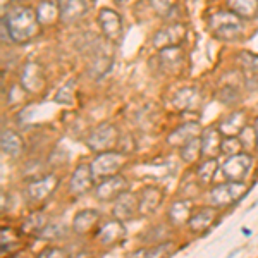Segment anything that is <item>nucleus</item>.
Returning a JSON list of instances; mask_svg holds the SVG:
<instances>
[{"label": "nucleus", "mask_w": 258, "mask_h": 258, "mask_svg": "<svg viewBox=\"0 0 258 258\" xmlns=\"http://www.w3.org/2000/svg\"><path fill=\"white\" fill-rule=\"evenodd\" d=\"M36 14H38L40 23H53V21L60 18L59 4L52 2V0H43L38 6V9H36Z\"/></svg>", "instance_id": "obj_25"}, {"label": "nucleus", "mask_w": 258, "mask_h": 258, "mask_svg": "<svg viewBox=\"0 0 258 258\" xmlns=\"http://www.w3.org/2000/svg\"><path fill=\"white\" fill-rule=\"evenodd\" d=\"M227 7L241 19L258 18V0H227Z\"/></svg>", "instance_id": "obj_20"}, {"label": "nucleus", "mask_w": 258, "mask_h": 258, "mask_svg": "<svg viewBox=\"0 0 258 258\" xmlns=\"http://www.w3.org/2000/svg\"><path fill=\"white\" fill-rule=\"evenodd\" d=\"M255 133H256V143H258V119H256V122H255Z\"/></svg>", "instance_id": "obj_34"}, {"label": "nucleus", "mask_w": 258, "mask_h": 258, "mask_svg": "<svg viewBox=\"0 0 258 258\" xmlns=\"http://www.w3.org/2000/svg\"><path fill=\"white\" fill-rule=\"evenodd\" d=\"M55 186H57V179L53 176L43 177V179H40V181L30 184V188H28V195H30V198L33 200V202H41V200H45L48 195L53 193Z\"/></svg>", "instance_id": "obj_15"}, {"label": "nucleus", "mask_w": 258, "mask_h": 258, "mask_svg": "<svg viewBox=\"0 0 258 258\" xmlns=\"http://www.w3.org/2000/svg\"><path fill=\"white\" fill-rule=\"evenodd\" d=\"M114 202H115L114 215H115V219H119V220L131 219L136 212H140V202L136 200L135 195L122 193L119 198H115Z\"/></svg>", "instance_id": "obj_12"}, {"label": "nucleus", "mask_w": 258, "mask_h": 258, "mask_svg": "<svg viewBox=\"0 0 258 258\" xmlns=\"http://www.w3.org/2000/svg\"><path fill=\"white\" fill-rule=\"evenodd\" d=\"M200 155H203L202 153V140L200 138H193L191 141H188V143L181 147V157L184 162L198 160Z\"/></svg>", "instance_id": "obj_27"}, {"label": "nucleus", "mask_w": 258, "mask_h": 258, "mask_svg": "<svg viewBox=\"0 0 258 258\" xmlns=\"http://www.w3.org/2000/svg\"><path fill=\"white\" fill-rule=\"evenodd\" d=\"M244 188L243 181H227V184H220L212 188L210 191V202L214 203L215 207H227L236 203L238 200L243 197Z\"/></svg>", "instance_id": "obj_3"}, {"label": "nucleus", "mask_w": 258, "mask_h": 258, "mask_svg": "<svg viewBox=\"0 0 258 258\" xmlns=\"http://www.w3.org/2000/svg\"><path fill=\"white\" fill-rule=\"evenodd\" d=\"M98 23H100V28H102L103 35L109 40H119L120 36H122V30H124L122 18H120V14H117L115 11L109 9V7L102 9L98 14Z\"/></svg>", "instance_id": "obj_9"}, {"label": "nucleus", "mask_w": 258, "mask_h": 258, "mask_svg": "<svg viewBox=\"0 0 258 258\" xmlns=\"http://www.w3.org/2000/svg\"><path fill=\"white\" fill-rule=\"evenodd\" d=\"M251 157L246 153H234L222 164V174L227 181H243L251 169Z\"/></svg>", "instance_id": "obj_4"}, {"label": "nucleus", "mask_w": 258, "mask_h": 258, "mask_svg": "<svg viewBox=\"0 0 258 258\" xmlns=\"http://www.w3.org/2000/svg\"><path fill=\"white\" fill-rule=\"evenodd\" d=\"M160 60H162V68L169 69V73H176V71L182 66V53L179 52L177 47H169L160 50Z\"/></svg>", "instance_id": "obj_24"}, {"label": "nucleus", "mask_w": 258, "mask_h": 258, "mask_svg": "<svg viewBox=\"0 0 258 258\" xmlns=\"http://www.w3.org/2000/svg\"><path fill=\"white\" fill-rule=\"evenodd\" d=\"M4 19H6L7 28H9L12 41L26 43V41L33 40L38 35V14L30 7H14Z\"/></svg>", "instance_id": "obj_1"}, {"label": "nucleus", "mask_w": 258, "mask_h": 258, "mask_svg": "<svg viewBox=\"0 0 258 258\" xmlns=\"http://www.w3.org/2000/svg\"><path fill=\"white\" fill-rule=\"evenodd\" d=\"M21 150H23V140H21L16 133L4 131L2 133V152L14 157V155H19Z\"/></svg>", "instance_id": "obj_26"}, {"label": "nucleus", "mask_w": 258, "mask_h": 258, "mask_svg": "<svg viewBox=\"0 0 258 258\" xmlns=\"http://www.w3.org/2000/svg\"><path fill=\"white\" fill-rule=\"evenodd\" d=\"M186 36V26L181 23H174L169 24V26L162 28V30L153 36V45L155 48L164 50L169 47H177L184 41Z\"/></svg>", "instance_id": "obj_6"}, {"label": "nucleus", "mask_w": 258, "mask_h": 258, "mask_svg": "<svg viewBox=\"0 0 258 258\" xmlns=\"http://www.w3.org/2000/svg\"><path fill=\"white\" fill-rule=\"evenodd\" d=\"M45 255H59V256H62L64 253L60 251V249H53V248H48V249H45L43 253H40V256H45Z\"/></svg>", "instance_id": "obj_33"}, {"label": "nucleus", "mask_w": 258, "mask_h": 258, "mask_svg": "<svg viewBox=\"0 0 258 258\" xmlns=\"http://www.w3.org/2000/svg\"><path fill=\"white\" fill-rule=\"evenodd\" d=\"M60 9V19L66 23H73V21L83 18L88 11V4L86 0H57Z\"/></svg>", "instance_id": "obj_11"}, {"label": "nucleus", "mask_w": 258, "mask_h": 258, "mask_svg": "<svg viewBox=\"0 0 258 258\" xmlns=\"http://www.w3.org/2000/svg\"><path fill=\"white\" fill-rule=\"evenodd\" d=\"M21 81H23V86L26 90L40 91L45 86L43 69H41L38 64H35V62H30V64H28L23 71V78H21Z\"/></svg>", "instance_id": "obj_13"}, {"label": "nucleus", "mask_w": 258, "mask_h": 258, "mask_svg": "<svg viewBox=\"0 0 258 258\" xmlns=\"http://www.w3.org/2000/svg\"><path fill=\"white\" fill-rule=\"evenodd\" d=\"M162 200V191L159 188H147L145 191H141L140 195V214L141 215H148L152 212L157 210V207L160 205Z\"/></svg>", "instance_id": "obj_19"}, {"label": "nucleus", "mask_w": 258, "mask_h": 258, "mask_svg": "<svg viewBox=\"0 0 258 258\" xmlns=\"http://www.w3.org/2000/svg\"><path fill=\"white\" fill-rule=\"evenodd\" d=\"M222 152V138L217 129H209L202 136V153L207 157H217Z\"/></svg>", "instance_id": "obj_18"}, {"label": "nucleus", "mask_w": 258, "mask_h": 258, "mask_svg": "<svg viewBox=\"0 0 258 258\" xmlns=\"http://www.w3.org/2000/svg\"><path fill=\"white\" fill-rule=\"evenodd\" d=\"M117 141V129L112 124H102L91 133L88 140V147L95 152H107Z\"/></svg>", "instance_id": "obj_7"}, {"label": "nucleus", "mask_w": 258, "mask_h": 258, "mask_svg": "<svg viewBox=\"0 0 258 258\" xmlns=\"http://www.w3.org/2000/svg\"><path fill=\"white\" fill-rule=\"evenodd\" d=\"M215 215H217V212L215 209H210V207H203V209H200L197 214H193L189 217V227L191 231L195 232H202V231H207L212 222L215 220Z\"/></svg>", "instance_id": "obj_17"}, {"label": "nucleus", "mask_w": 258, "mask_h": 258, "mask_svg": "<svg viewBox=\"0 0 258 258\" xmlns=\"http://www.w3.org/2000/svg\"><path fill=\"white\" fill-rule=\"evenodd\" d=\"M124 165V157L115 152H102L97 157V160L91 164V170H93L95 177H109L117 174V170Z\"/></svg>", "instance_id": "obj_5"}, {"label": "nucleus", "mask_w": 258, "mask_h": 258, "mask_svg": "<svg viewBox=\"0 0 258 258\" xmlns=\"http://www.w3.org/2000/svg\"><path fill=\"white\" fill-rule=\"evenodd\" d=\"M98 222V214L95 210H85V212H80L74 219V231L80 232V234H86L88 231H91Z\"/></svg>", "instance_id": "obj_23"}, {"label": "nucleus", "mask_w": 258, "mask_h": 258, "mask_svg": "<svg viewBox=\"0 0 258 258\" xmlns=\"http://www.w3.org/2000/svg\"><path fill=\"white\" fill-rule=\"evenodd\" d=\"M243 147V141H239L236 136H227L226 141H222V152L227 153V155H234V153H239Z\"/></svg>", "instance_id": "obj_31"}, {"label": "nucleus", "mask_w": 258, "mask_h": 258, "mask_svg": "<svg viewBox=\"0 0 258 258\" xmlns=\"http://www.w3.org/2000/svg\"><path fill=\"white\" fill-rule=\"evenodd\" d=\"M210 30L220 40H234L243 31V19L231 9L219 11L210 16Z\"/></svg>", "instance_id": "obj_2"}, {"label": "nucleus", "mask_w": 258, "mask_h": 258, "mask_svg": "<svg viewBox=\"0 0 258 258\" xmlns=\"http://www.w3.org/2000/svg\"><path fill=\"white\" fill-rule=\"evenodd\" d=\"M150 4H152L153 11L157 14L162 16V18H167V16H170V12L176 9L177 0H150Z\"/></svg>", "instance_id": "obj_30"}, {"label": "nucleus", "mask_w": 258, "mask_h": 258, "mask_svg": "<svg viewBox=\"0 0 258 258\" xmlns=\"http://www.w3.org/2000/svg\"><path fill=\"white\" fill-rule=\"evenodd\" d=\"M200 133V124L198 122H188L184 124V126L177 127L176 131L172 133V135L169 136V143L172 145V147H179L181 148L182 145H186L188 141H191L193 138H197Z\"/></svg>", "instance_id": "obj_16"}, {"label": "nucleus", "mask_w": 258, "mask_h": 258, "mask_svg": "<svg viewBox=\"0 0 258 258\" xmlns=\"http://www.w3.org/2000/svg\"><path fill=\"white\" fill-rule=\"evenodd\" d=\"M215 170H217V160H215V157H214V159L203 162V164L200 165V169H198V179L207 184V182H210L212 179H214Z\"/></svg>", "instance_id": "obj_29"}, {"label": "nucleus", "mask_w": 258, "mask_h": 258, "mask_svg": "<svg viewBox=\"0 0 258 258\" xmlns=\"http://www.w3.org/2000/svg\"><path fill=\"white\" fill-rule=\"evenodd\" d=\"M169 251H172V244H160V246H155L152 249H141L136 255H147V256H164L167 255Z\"/></svg>", "instance_id": "obj_32"}, {"label": "nucleus", "mask_w": 258, "mask_h": 258, "mask_svg": "<svg viewBox=\"0 0 258 258\" xmlns=\"http://www.w3.org/2000/svg\"><path fill=\"white\" fill-rule=\"evenodd\" d=\"M200 100H202V98H200L197 90H195V88H184V90L179 91L176 97H174L172 103H174V107L179 109V110H193V109H197V107H198Z\"/></svg>", "instance_id": "obj_21"}, {"label": "nucleus", "mask_w": 258, "mask_h": 258, "mask_svg": "<svg viewBox=\"0 0 258 258\" xmlns=\"http://www.w3.org/2000/svg\"><path fill=\"white\" fill-rule=\"evenodd\" d=\"M244 124H246V119L243 112H234L220 124V133L226 136H238L244 129Z\"/></svg>", "instance_id": "obj_22"}, {"label": "nucleus", "mask_w": 258, "mask_h": 258, "mask_svg": "<svg viewBox=\"0 0 258 258\" xmlns=\"http://www.w3.org/2000/svg\"><path fill=\"white\" fill-rule=\"evenodd\" d=\"M124 234H126V232H124V227L117 219V220H110V222L103 224L102 229H100V232H98V238L103 244L110 246V244L120 243L124 238Z\"/></svg>", "instance_id": "obj_14"}, {"label": "nucleus", "mask_w": 258, "mask_h": 258, "mask_svg": "<svg viewBox=\"0 0 258 258\" xmlns=\"http://www.w3.org/2000/svg\"><path fill=\"white\" fill-rule=\"evenodd\" d=\"M126 188H127L126 179L122 176L114 174V176L105 177L102 182H100V186L97 188V191H95V195H97V198L102 200V202H112V200L119 198L122 193H126Z\"/></svg>", "instance_id": "obj_8"}, {"label": "nucleus", "mask_w": 258, "mask_h": 258, "mask_svg": "<svg viewBox=\"0 0 258 258\" xmlns=\"http://www.w3.org/2000/svg\"><path fill=\"white\" fill-rule=\"evenodd\" d=\"M93 177L95 174L91 170V165H80L71 177V193L76 195V197L88 193L93 188Z\"/></svg>", "instance_id": "obj_10"}, {"label": "nucleus", "mask_w": 258, "mask_h": 258, "mask_svg": "<svg viewBox=\"0 0 258 258\" xmlns=\"http://www.w3.org/2000/svg\"><path fill=\"white\" fill-rule=\"evenodd\" d=\"M191 215V205L188 202H176L170 209V220L174 224H184L189 220Z\"/></svg>", "instance_id": "obj_28"}]
</instances>
